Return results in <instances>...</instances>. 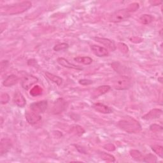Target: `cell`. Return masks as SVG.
<instances>
[{
    "label": "cell",
    "mask_w": 163,
    "mask_h": 163,
    "mask_svg": "<svg viewBox=\"0 0 163 163\" xmlns=\"http://www.w3.org/2000/svg\"><path fill=\"white\" fill-rule=\"evenodd\" d=\"M32 6L30 2H22L17 3L14 5H7L5 7L1 8V14L2 15L13 16L20 14L26 11Z\"/></svg>",
    "instance_id": "obj_1"
},
{
    "label": "cell",
    "mask_w": 163,
    "mask_h": 163,
    "mask_svg": "<svg viewBox=\"0 0 163 163\" xmlns=\"http://www.w3.org/2000/svg\"><path fill=\"white\" fill-rule=\"evenodd\" d=\"M118 126L128 133H138L142 130L139 122L131 117L127 116L118 122Z\"/></svg>",
    "instance_id": "obj_2"
},
{
    "label": "cell",
    "mask_w": 163,
    "mask_h": 163,
    "mask_svg": "<svg viewBox=\"0 0 163 163\" xmlns=\"http://www.w3.org/2000/svg\"><path fill=\"white\" fill-rule=\"evenodd\" d=\"M131 85V80L127 76L118 77L113 82V86L114 89L118 91L127 90L130 88Z\"/></svg>",
    "instance_id": "obj_3"
},
{
    "label": "cell",
    "mask_w": 163,
    "mask_h": 163,
    "mask_svg": "<svg viewBox=\"0 0 163 163\" xmlns=\"http://www.w3.org/2000/svg\"><path fill=\"white\" fill-rule=\"evenodd\" d=\"M130 14L126 9L117 10L109 17V21L112 22H120L128 19Z\"/></svg>",
    "instance_id": "obj_4"
},
{
    "label": "cell",
    "mask_w": 163,
    "mask_h": 163,
    "mask_svg": "<svg viewBox=\"0 0 163 163\" xmlns=\"http://www.w3.org/2000/svg\"><path fill=\"white\" fill-rule=\"evenodd\" d=\"M47 106L48 102L47 101H45V100L33 103L29 106L31 110L39 115L40 114H43V113L45 111V110L47 108Z\"/></svg>",
    "instance_id": "obj_5"
},
{
    "label": "cell",
    "mask_w": 163,
    "mask_h": 163,
    "mask_svg": "<svg viewBox=\"0 0 163 163\" xmlns=\"http://www.w3.org/2000/svg\"><path fill=\"white\" fill-rule=\"evenodd\" d=\"M38 82V79L33 76V75H26L25 76L21 81V86L24 90H29L31 87Z\"/></svg>",
    "instance_id": "obj_6"
},
{
    "label": "cell",
    "mask_w": 163,
    "mask_h": 163,
    "mask_svg": "<svg viewBox=\"0 0 163 163\" xmlns=\"http://www.w3.org/2000/svg\"><path fill=\"white\" fill-rule=\"evenodd\" d=\"M25 118H26L27 122L31 125H34L37 124L42 119V117L39 114H36L35 112L33 111L32 110H27L26 111V113H25Z\"/></svg>",
    "instance_id": "obj_7"
},
{
    "label": "cell",
    "mask_w": 163,
    "mask_h": 163,
    "mask_svg": "<svg viewBox=\"0 0 163 163\" xmlns=\"http://www.w3.org/2000/svg\"><path fill=\"white\" fill-rule=\"evenodd\" d=\"M93 39L96 42L101 43L104 46H105L106 47H107L110 51L112 52L115 51L116 50V46L114 41L110 40L108 38H100V37H94Z\"/></svg>",
    "instance_id": "obj_8"
},
{
    "label": "cell",
    "mask_w": 163,
    "mask_h": 163,
    "mask_svg": "<svg viewBox=\"0 0 163 163\" xmlns=\"http://www.w3.org/2000/svg\"><path fill=\"white\" fill-rule=\"evenodd\" d=\"M91 49L92 52L97 57H106L109 55L108 50L103 47L96 45H93L91 46Z\"/></svg>",
    "instance_id": "obj_9"
},
{
    "label": "cell",
    "mask_w": 163,
    "mask_h": 163,
    "mask_svg": "<svg viewBox=\"0 0 163 163\" xmlns=\"http://www.w3.org/2000/svg\"><path fill=\"white\" fill-rule=\"evenodd\" d=\"M12 147V142L8 138H2L0 142V155L3 156L9 152Z\"/></svg>",
    "instance_id": "obj_10"
},
{
    "label": "cell",
    "mask_w": 163,
    "mask_h": 163,
    "mask_svg": "<svg viewBox=\"0 0 163 163\" xmlns=\"http://www.w3.org/2000/svg\"><path fill=\"white\" fill-rule=\"evenodd\" d=\"M162 114V111L160 109H153L149 111L147 114L142 117V119L145 120H150L159 118Z\"/></svg>",
    "instance_id": "obj_11"
},
{
    "label": "cell",
    "mask_w": 163,
    "mask_h": 163,
    "mask_svg": "<svg viewBox=\"0 0 163 163\" xmlns=\"http://www.w3.org/2000/svg\"><path fill=\"white\" fill-rule=\"evenodd\" d=\"M110 89H111V87L110 85L99 86L93 91L91 96L93 98H97L107 93Z\"/></svg>",
    "instance_id": "obj_12"
},
{
    "label": "cell",
    "mask_w": 163,
    "mask_h": 163,
    "mask_svg": "<svg viewBox=\"0 0 163 163\" xmlns=\"http://www.w3.org/2000/svg\"><path fill=\"white\" fill-rule=\"evenodd\" d=\"M57 62L59 65L61 66H63L66 68H70V69H73V70H82L83 68L79 66H77L74 64L71 63L70 61H68L67 59L63 57H59L57 60Z\"/></svg>",
    "instance_id": "obj_13"
},
{
    "label": "cell",
    "mask_w": 163,
    "mask_h": 163,
    "mask_svg": "<svg viewBox=\"0 0 163 163\" xmlns=\"http://www.w3.org/2000/svg\"><path fill=\"white\" fill-rule=\"evenodd\" d=\"M13 102L14 104H16L17 106L23 108L26 105V100L22 95L21 93L19 91L16 92L14 94V96L13 98Z\"/></svg>",
    "instance_id": "obj_14"
},
{
    "label": "cell",
    "mask_w": 163,
    "mask_h": 163,
    "mask_svg": "<svg viewBox=\"0 0 163 163\" xmlns=\"http://www.w3.org/2000/svg\"><path fill=\"white\" fill-rule=\"evenodd\" d=\"M93 108L96 111L99 113H102V114H108L113 112V110L111 108L101 103H97L93 104Z\"/></svg>",
    "instance_id": "obj_15"
},
{
    "label": "cell",
    "mask_w": 163,
    "mask_h": 163,
    "mask_svg": "<svg viewBox=\"0 0 163 163\" xmlns=\"http://www.w3.org/2000/svg\"><path fill=\"white\" fill-rule=\"evenodd\" d=\"M66 108V103L62 99H59L56 102L54 106V112L59 114Z\"/></svg>",
    "instance_id": "obj_16"
},
{
    "label": "cell",
    "mask_w": 163,
    "mask_h": 163,
    "mask_svg": "<svg viewBox=\"0 0 163 163\" xmlns=\"http://www.w3.org/2000/svg\"><path fill=\"white\" fill-rule=\"evenodd\" d=\"M19 81V77L15 75H10L8 76L3 82V85L5 87H10L16 85Z\"/></svg>",
    "instance_id": "obj_17"
},
{
    "label": "cell",
    "mask_w": 163,
    "mask_h": 163,
    "mask_svg": "<svg viewBox=\"0 0 163 163\" xmlns=\"http://www.w3.org/2000/svg\"><path fill=\"white\" fill-rule=\"evenodd\" d=\"M45 76L47 77V79H48L51 82H54L58 86H60L62 83V79L59 77V76H57V75H55L52 73H51L49 72H46L45 73Z\"/></svg>",
    "instance_id": "obj_18"
},
{
    "label": "cell",
    "mask_w": 163,
    "mask_h": 163,
    "mask_svg": "<svg viewBox=\"0 0 163 163\" xmlns=\"http://www.w3.org/2000/svg\"><path fill=\"white\" fill-rule=\"evenodd\" d=\"M74 60L79 63L85 65H89L93 61V59L90 57H77L74 58Z\"/></svg>",
    "instance_id": "obj_19"
},
{
    "label": "cell",
    "mask_w": 163,
    "mask_h": 163,
    "mask_svg": "<svg viewBox=\"0 0 163 163\" xmlns=\"http://www.w3.org/2000/svg\"><path fill=\"white\" fill-rule=\"evenodd\" d=\"M130 155L133 157V159H134L136 161H143L144 156L142 155V154L137 150H130Z\"/></svg>",
    "instance_id": "obj_20"
},
{
    "label": "cell",
    "mask_w": 163,
    "mask_h": 163,
    "mask_svg": "<svg viewBox=\"0 0 163 163\" xmlns=\"http://www.w3.org/2000/svg\"><path fill=\"white\" fill-rule=\"evenodd\" d=\"M153 20H154L153 17L148 14H143L139 19L140 22L144 25H147L150 24L153 21Z\"/></svg>",
    "instance_id": "obj_21"
},
{
    "label": "cell",
    "mask_w": 163,
    "mask_h": 163,
    "mask_svg": "<svg viewBox=\"0 0 163 163\" xmlns=\"http://www.w3.org/2000/svg\"><path fill=\"white\" fill-rule=\"evenodd\" d=\"M71 133L77 134L78 136H81L85 133V130L79 125H73L71 127Z\"/></svg>",
    "instance_id": "obj_22"
},
{
    "label": "cell",
    "mask_w": 163,
    "mask_h": 163,
    "mask_svg": "<svg viewBox=\"0 0 163 163\" xmlns=\"http://www.w3.org/2000/svg\"><path fill=\"white\" fill-rule=\"evenodd\" d=\"M69 47V45L66 43H61L56 45L54 47V51L56 52H59V51H64L67 50Z\"/></svg>",
    "instance_id": "obj_23"
},
{
    "label": "cell",
    "mask_w": 163,
    "mask_h": 163,
    "mask_svg": "<svg viewBox=\"0 0 163 163\" xmlns=\"http://www.w3.org/2000/svg\"><path fill=\"white\" fill-rule=\"evenodd\" d=\"M152 150L153 151L157 154L161 158L163 157V148L162 146L160 145H153L151 147Z\"/></svg>",
    "instance_id": "obj_24"
},
{
    "label": "cell",
    "mask_w": 163,
    "mask_h": 163,
    "mask_svg": "<svg viewBox=\"0 0 163 163\" xmlns=\"http://www.w3.org/2000/svg\"><path fill=\"white\" fill-rule=\"evenodd\" d=\"M100 154V157H101L102 159H103V160L106 161H110V162H114L115 160V157L109 154H107V153H105V152H101L99 154Z\"/></svg>",
    "instance_id": "obj_25"
},
{
    "label": "cell",
    "mask_w": 163,
    "mask_h": 163,
    "mask_svg": "<svg viewBox=\"0 0 163 163\" xmlns=\"http://www.w3.org/2000/svg\"><path fill=\"white\" fill-rule=\"evenodd\" d=\"M42 93V89L38 85H36L31 90L30 94L32 95L33 96H36L40 95Z\"/></svg>",
    "instance_id": "obj_26"
},
{
    "label": "cell",
    "mask_w": 163,
    "mask_h": 163,
    "mask_svg": "<svg viewBox=\"0 0 163 163\" xmlns=\"http://www.w3.org/2000/svg\"><path fill=\"white\" fill-rule=\"evenodd\" d=\"M143 162H150V163H154V162H157V158L153 154H148L144 157Z\"/></svg>",
    "instance_id": "obj_27"
},
{
    "label": "cell",
    "mask_w": 163,
    "mask_h": 163,
    "mask_svg": "<svg viewBox=\"0 0 163 163\" xmlns=\"http://www.w3.org/2000/svg\"><path fill=\"white\" fill-rule=\"evenodd\" d=\"M117 47H118V48L119 49V51H120L122 53L127 54L129 51V48L128 46L124 43H119Z\"/></svg>",
    "instance_id": "obj_28"
},
{
    "label": "cell",
    "mask_w": 163,
    "mask_h": 163,
    "mask_svg": "<svg viewBox=\"0 0 163 163\" xmlns=\"http://www.w3.org/2000/svg\"><path fill=\"white\" fill-rule=\"evenodd\" d=\"M9 100H10V96L7 93L2 94L1 96V97H0V101H1V103L2 105L8 103L9 102Z\"/></svg>",
    "instance_id": "obj_29"
},
{
    "label": "cell",
    "mask_w": 163,
    "mask_h": 163,
    "mask_svg": "<svg viewBox=\"0 0 163 163\" xmlns=\"http://www.w3.org/2000/svg\"><path fill=\"white\" fill-rule=\"evenodd\" d=\"M138 8H139V4L137 3H133L130 4L126 10L128 12H129V11H135Z\"/></svg>",
    "instance_id": "obj_30"
},
{
    "label": "cell",
    "mask_w": 163,
    "mask_h": 163,
    "mask_svg": "<svg viewBox=\"0 0 163 163\" xmlns=\"http://www.w3.org/2000/svg\"><path fill=\"white\" fill-rule=\"evenodd\" d=\"M79 82L80 85H89L93 83V82L89 79H81L79 80Z\"/></svg>",
    "instance_id": "obj_31"
},
{
    "label": "cell",
    "mask_w": 163,
    "mask_h": 163,
    "mask_svg": "<svg viewBox=\"0 0 163 163\" xmlns=\"http://www.w3.org/2000/svg\"><path fill=\"white\" fill-rule=\"evenodd\" d=\"M162 128L161 126H158V125H156V124H153L151 126H150V130L152 131H159V130L162 131Z\"/></svg>",
    "instance_id": "obj_32"
},
{
    "label": "cell",
    "mask_w": 163,
    "mask_h": 163,
    "mask_svg": "<svg viewBox=\"0 0 163 163\" xmlns=\"http://www.w3.org/2000/svg\"><path fill=\"white\" fill-rule=\"evenodd\" d=\"M8 66V61H2L1 62V71L3 72Z\"/></svg>",
    "instance_id": "obj_33"
},
{
    "label": "cell",
    "mask_w": 163,
    "mask_h": 163,
    "mask_svg": "<svg viewBox=\"0 0 163 163\" xmlns=\"http://www.w3.org/2000/svg\"><path fill=\"white\" fill-rule=\"evenodd\" d=\"M104 148L108 150V151H114V150L115 149V147L114 145H112V144H107L106 145H105Z\"/></svg>",
    "instance_id": "obj_34"
},
{
    "label": "cell",
    "mask_w": 163,
    "mask_h": 163,
    "mask_svg": "<svg viewBox=\"0 0 163 163\" xmlns=\"http://www.w3.org/2000/svg\"><path fill=\"white\" fill-rule=\"evenodd\" d=\"M149 3L151 4V5L153 6H157L162 3V2L161 1H157V0H153V1H150Z\"/></svg>",
    "instance_id": "obj_35"
},
{
    "label": "cell",
    "mask_w": 163,
    "mask_h": 163,
    "mask_svg": "<svg viewBox=\"0 0 163 163\" xmlns=\"http://www.w3.org/2000/svg\"><path fill=\"white\" fill-rule=\"evenodd\" d=\"M28 65L31 66H35L36 63V61L35 59H30L28 61Z\"/></svg>",
    "instance_id": "obj_36"
},
{
    "label": "cell",
    "mask_w": 163,
    "mask_h": 163,
    "mask_svg": "<svg viewBox=\"0 0 163 163\" xmlns=\"http://www.w3.org/2000/svg\"><path fill=\"white\" fill-rule=\"evenodd\" d=\"M162 77L158 78V80H159V81H160V82H161V83H162Z\"/></svg>",
    "instance_id": "obj_37"
}]
</instances>
